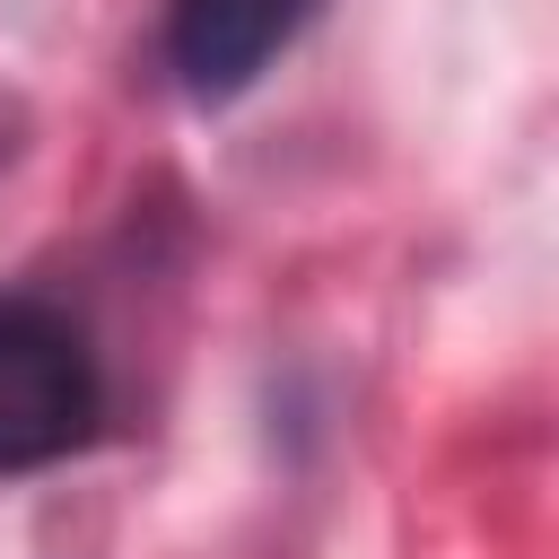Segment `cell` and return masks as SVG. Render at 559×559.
Returning <instances> with one entry per match:
<instances>
[{
  "label": "cell",
  "mask_w": 559,
  "mask_h": 559,
  "mask_svg": "<svg viewBox=\"0 0 559 559\" xmlns=\"http://www.w3.org/2000/svg\"><path fill=\"white\" fill-rule=\"evenodd\" d=\"M96 419L87 341L44 306H0V472L70 454Z\"/></svg>",
  "instance_id": "6da1fadb"
},
{
  "label": "cell",
  "mask_w": 559,
  "mask_h": 559,
  "mask_svg": "<svg viewBox=\"0 0 559 559\" xmlns=\"http://www.w3.org/2000/svg\"><path fill=\"white\" fill-rule=\"evenodd\" d=\"M314 17V0H175L166 44L192 96H236L271 70V52Z\"/></svg>",
  "instance_id": "7a4b0ae2"
}]
</instances>
